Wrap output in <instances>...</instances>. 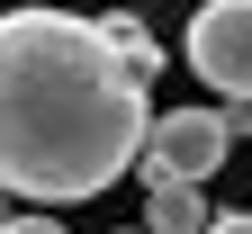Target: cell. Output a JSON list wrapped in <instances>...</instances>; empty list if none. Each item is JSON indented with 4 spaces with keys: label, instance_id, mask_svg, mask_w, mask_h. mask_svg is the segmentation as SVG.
Instances as JSON below:
<instances>
[{
    "label": "cell",
    "instance_id": "6da1fadb",
    "mask_svg": "<svg viewBox=\"0 0 252 234\" xmlns=\"http://www.w3.org/2000/svg\"><path fill=\"white\" fill-rule=\"evenodd\" d=\"M153 99L117 54L108 18H72L45 0L0 9V189L27 207L99 198L144 162Z\"/></svg>",
    "mask_w": 252,
    "mask_h": 234
},
{
    "label": "cell",
    "instance_id": "7a4b0ae2",
    "mask_svg": "<svg viewBox=\"0 0 252 234\" xmlns=\"http://www.w3.org/2000/svg\"><path fill=\"white\" fill-rule=\"evenodd\" d=\"M216 162H234V108H162L153 117V135H144V189H162V180H189V189H207Z\"/></svg>",
    "mask_w": 252,
    "mask_h": 234
},
{
    "label": "cell",
    "instance_id": "3957f363",
    "mask_svg": "<svg viewBox=\"0 0 252 234\" xmlns=\"http://www.w3.org/2000/svg\"><path fill=\"white\" fill-rule=\"evenodd\" d=\"M180 54H189V72L216 90V108L252 117V0H207V9L189 18Z\"/></svg>",
    "mask_w": 252,
    "mask_h": 234
},
{
    "label": "cell",
    "instance_id": "277c9868",
    "mask_svg": "<svg viewBox=\"0 0 252 234\" xmlns=\"http://www.w3.org/2000/svg\"><path fill=\"white\" fill-rule=\"evenodd\" d=\"M144 225H153V234H207V225H216V207H207V189L162 180V189H144Z\"/></svg>",
    "mask_w": 252,
    "mask_h": 234
},
{
    "label": "cell",
    "instance_id": "5b68a950",
    "mask_svg": "<svg viewBox=\"0 0 252 234\" xmlns=\"http://www.w3.org/2000/svg\"><path fill=\"white\" fill-rule=\"evenodd\" d=\"M108 36H117V54H126V63H135V72H144V81H162V45H153V36H144V27H135V18H108Z\"/></svg>",
    "mask_w": 252,
    "mask_h": 234
},
{
    "label": "cell",
    "instance_id": "8992f818",
    "mask_svg": "<svg viewBox=\"0 0 252 234\" xmlns=\"http://www.w3.org/2000/svg\"><path fill=\"white\" fill-rule=\"evenodd\" d=\"M0 234H72V225H54V207H18Z\"/></svg>",
    "mask_w": 252,
    "mask_h": 234
},
{
    "label": "cell",
    "instance_id": "52a82bcc",
    "mask_svg": "<svg viewBox=\"0 0 252 234\" xmlns=\"http://www.w3.org/2000/svg\"><path fill=\"white\" fill-rule=\"evenodd\" d=\"M207 234H252V207H216V225Z\"/></svg>",
    "mask_w": 252,
    "mask_h": 234
},
{
    "label": "cell",
    "instance_id": "ba28073f",
    "mask_svg": "<svg viewBox=\"0 0 252 234\" xmlns=\"http://www.w3.org/2000/svg\"><path fill=\"white\" fill-rule=\"evenodd\" d=\"M9 216H18V198H9V189H0V225H9Z\"/></svg>",
    "mask_w": 252,
    "mask_h": 234
},
{
    "label": "cell",
    "instance_id": "9c48e42d",
    "mask_svg": "<svg viewBox=\"0 0 252 234\" xmlns=\"http://www.w3.org/2000/svg\"><path fill=\"white\" fill-rule=\"evenodd\" d=\"M126 234H153V225H126Z\"/></svg>",
    "mask_w": 252,
    "mask_h": 234
},
{
    "label": "cell",
    "instance_id": "30bf717a",
    "mask_svg": "<svg viewBox=\"0 0 252 234\" xmlns=\"http://www.w3.org/2000/svg\"><path fill=\"white\" fill-rule=\"evenodd\" d=\"M243 135H252V117H243Z\"/></svg>",
    "mask_w": 252,
    "mask_h": 234
}]
</instances>
